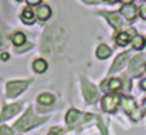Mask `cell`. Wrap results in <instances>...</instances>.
I'll list each match as a JSON object with an SVG mask.
<instances>
[{
    "label": "cell",
    "mask_w": 146,
    "mask_h": 135,
    "mask_svg": "<svg viewBox=\"0 0 146 135\" xmlns=\"http://www.w3.org/2000/svg\"><path fill=\"white\" fill-rule=\"evenodd\" d=\"M43 121H46V118H37V117H34L31 108H29V111L24 114V117L16 122L14 128L19 130V131H27V130L36 127L37 124H40V122H43Z\"/></svg>",
    "instance_id": "6da1fadb"
},
{
    "label": "cell",
    "mask_w": 146,
    "mask_h": 135,
    "mask_svg": "<svg viewBox=\"0 0 146 135\" xmlns=\"http://www.w3.org/2000/svg\"><path fill=\"white\" fill-rule=\"evenodd\" d=\"M121 104V97L118 94H108L102 98V108L106 112H115L118 105Z\"/></svg>",
    "instance_id": "7a4b0ae2"
},
{
    "label": "cell",
    "mask_w": 146,
    "mask_h": 135,
    "mask_svg": "<svg viewBox=\"0 0 146 135\" xmlns=\"http://www.w3.org/2000/svg\"><path fill=\"white\" fill-rule=\"evenodd\" d=\"M30 84V81H11L7 84V97H17L19 94H21L23 91L27 88V86Z\"/></svg>",
    "instance_id": "3957f363"
},
{
    "label": "cell",
    "mask_w": 146,
    "mask_h": 135,
    "mask_svg": "<svg viewBox=\"0 0 146 135\" xmlns=\"http://www.w3.org/2000/svg\"><path fill=\"white\" fill-rule=\"evenodd\" d=\"M82 92H84V97L88 102H95L98 98V92L95 90V87L88 83L85 78H82Z\"/></svg>",
    "instance_id": "277c9868"
},
{
    "label": "cell",
    "mask_w": 146,
    "mask_h": 135,
    "mask_svg": "<svg viewBox=\"0 0 146 135\" xmlns=\"http://www.w3.org/2000/svg\"><path fill=\"white\" fill-rule=\"evenodd\" d=\"M121 13H122V16H123L128 21H133L135 17H136V14H138V10H136V7H135L132 3H128V4H123V6H122Z\"/></svg>",
    "instance_id": "5b68a950"
},
{
    "label": "cell",
    "mask_w": 146,
    "mask_h": 135,
    "mask_svg": "<svg viewBox=\"0 0 146 135\" xmlns=\"http://www.w3.org/2000/svg\"><path fill=\"white\" fill-rule=\"evenodd\" d=\"M128 58H129V53H122V54H119V55L116 57V60L113 61V64H112L109 73L112 74V73H115V71H119L123 65H126V60H128Z\"/></svg>",
    "instance_id": "8992f818"
},
{
    "label": "cell",
    "mask_w": 146,
    "mask_h": 135,
    "mask_svg": "<svg viewBox=\"0 0 146 135\" xmlns=\"http://www.w3.org/2000/svg\"><path fill=\"white\" fill-rule=\"evenodd\" d=\"M20 108H21L20 104H11V105H7V107L3 110V112H1V120H9L10 117L16 115V114L20 111Z\"/></svg>",
    "instance_id": "52a82bcc"
},
{
    "label": "cell",
    "mask_w": 146,
    "mask_h": 135,
    "mask_svg": "<svg viewBox=\"0 0 146 135\" xmlns=\"http://www.w3.org/2000/svg\"><path fill=\"white\" fill-rule=\"evenodd\" d=\"M47 68H48V64H47L46 60H43V58H37V60H34V63H33V70H34L36 73L43 74V73L47 71Z\"/></svg>",
    "instance_id": "ba28073f"
},
{
    "label": "cell",
    "mask_w": 146,
    "mask_h": 135,
    "mask_svg": "<svg viewBox=\"0 0 146 135\" xmlns=\"http://www.w3.org/2000/svg\"><path fill=\"white\" fill-rule=\"evenodd\" d=\"M121 87H122V84H121V80H118V78L108 80V86L102 83V90H106V91H113L115 92V91L119 90Z\"/></svg>",
    "instance_id": "9c48e42d"
},
{
    "label": "cell",
    "mask_w": 146,
    "mask_h": 135,
    "mask_svg": "<svg viewBox=\"0 0 146 135\" xmlns=\"http://www.w3.org/2000/svg\"><path fill=\"white\" fill-rule=\"evenodd\" d=\"M21 20H23V23H26V24H33L34 20H36L34 11H33L30 7H26V9L23 10V13H21Z\"/></svg>",
    "instance_id": "30bf717a"
},
{
    "label": "cell",
    "mask_w": 146,
    "mask_h": 135,
    "mask_svg": "<svg viewBox=\"0 0 146 135\" xmlns=\"http://www.w3.org/2000/svg\"><path fill=\"white\" fill-rule=\"evenodd\" d=\"M104 14L108 17V20H109V23H111L112 27H115L116 30L121 29V26H122V20H121V17H119L118 14H115V13H104Z\"/></svg>",
    "instance_id": "8fae6325"
},
{
    "label": "cell",
    "mask_w": 146,
    "mask_h": 135,
    "mask_svg": "<svg viewBox=\"0 0 146 135\" xmlns=\"http://www.w3.org/2000/svg\"><path fill=\"white\" fill-rule=\"evenodd\" d=\"M36 16L40 19V20H47L50 16H51V9L48 6H40L37 10H36Z\"/></svg>",
    "instance_id": "7c38bea8"
},
{
    "label": "cell",
    "mask_w": 146,
    "mask_h": 135,
    "mask_svg": "<svg viewBox=\"0 0 146 135\" xmlns=\"http://www.w3.org/2000/svg\"><path fill=\"white\" fill-rule=\"evenodd\" d=\"M109 55H111V48H109L108 45L106 44L98 45V48H97V57L98 58L104 60V58H108Z\"/></svg>",
    "instance_id": "4fadbf2b"
},
{
    "label": "cell",
    "mask_w": 146,
    "mask_h": 135,
    "mask_svg": "<svg viewBox=\"0 0 146 135\" xmlns=\"http://www.w3.org/2000/svg\"><path fill=\"white\" fill-rule=\"evenodd\" d=\"M121 102H122V107H123L125 112H128V114H131V112L136 108L135 101H133V100H131V98H122V100H121Z\"/></svg>",
    "instance_id": "5bb4252c"
},
{
    "label": "cell",
    "mask_w": 146,
    "mask_h": 135,
    "mask_svg": "<svg viewBox=\"0 0 146 135\" xmlns=\"http://www.w3.org/2000/svg\"><path fill=\"white\" fill-rule=\"evenodd\" d=\"M143 61V55H139V57H135L131 63V71L133 74H138L139 73V68H141V64Z\"/></svg>",
    "instance_id": "9a60e30c"
},
{
    "label": "cell",
    "mask_w": 146,
    "mask_h": 135,
    "mask_svg": "<svg viewBox=\"0 0 146 135\" xmlns=\"http://www.w3.org/2000/svg\"><path fill=\"white\" fill-rule=\"evenodd\" d=\"M38 104H41V105H51L52 102H54V97L51 95V94H47V92H44V94H41V95H38Z\"/></svg>",
    "instance_id": "2e32d148"
},
{
    "label": "cell",
    "mask_w": 146,
    "mask_h": 135,
    "mask_svg": "<svg viewBox=\"0 0 146 135\" xmlns=\"http://www.w3.org/2000/svg\"><path fill=\"white\" fill-rule=\"evenodd\" d=\"M116 43L119 45H126L129 43V33L128 31H119L116 34Z\"/></svg>",
    "instance_id": "e0dca14e"
},
{
    "label": "cell",
    "mask_w": 146,
    "mask_h": 135,
    "mask_svg": "<svg viewBox=\"0 0 146 135\" xmlns=\"http://www.w3.org/2000/svg\"><path fill=\"white\" fill-rule=\"evenodd\" d=\"M11 41H13V44L14 45H21L26 43V36L23 34V33H20V31H17V33H14L13 36H11Z\"/></svg>",
    "instance_id": "ac0fdd59"
},
{
    "label": "cell",
    "mask_w": 146,
    "mask_h": 135,
    "mask_svg": "<svg viewBox=\"0 0 146 135\" xmlns=\"http://www.w3.org/2000/svg\"><path fill=\"white\" fill-rule=\"evenodd\" d=\"M145 39L142 37V36H135L133 37V40H132V47L135 48V50H142L143 47H145Z\"/></svg>",
    "instance_id": "d6986e66"
},
{
    "label": "cell",
    "mask_w": 146,
    "mask_h": 135,
    "mask_svg": "<svg viewBox=\"0 0 146 135\" xmlns=\"http://www.w3.org/2000/svg\"><path fill=\"white\" fill-rule=\"evenodd\" d=\"M78 118H80V112H78L77 110H70V111L67 112V115H65V121H67L68 124L75 122Z\"/></svg>",
    "instance_id": "ffe728a7"
},
{
    "label": "cell",
    "mask_w": 146,
    "mask_h": 135,
    "mask_svg": "<svg viewBox=\"0 0 146 135\" xmlns=\"http://www.w3.org/2000/svg\"><path fill=\"white\" fill-rule=\"evenodd\" d=\"M129 115H131V118H132L133 121H136V122H138V121H141V120L143 118V112H142L141 110H138V108H135Z\"/></svg>",
    "instance_id": "44dd1931"
},
{
    "label": "cell",
    "mask_w": 146,
    "mask_h": 135,
    "mask_svg": "<svg viewBox=\"0 0 146 135\" xmlns=\"http://www.w3.org/2000/svg\"><path fill=\"white\" fill-rule=\"evenodd\" d=\"M0 135H13V132L9 127L3 125V127H0Z\"/></svg>",
    "instance_id": "7402d4cb"
},
{
    "label": "cell",
    "mask_w": 146,
    "mask_h": 135,
    "mask_svg": "<svg viewBox=\"0 0 146 135\" xmlns=\"http://www.w3.org/2000/svg\"><path fill=\"white\" fill-rule=\"evenodd\" d=\"M139 14H141V17L146 20V4H143L142 7H141V10H139Z\"/></svg>",
    "instance_id": "603a6c76"
},
{
    "label": "cell",
    "mask_w": 146,
    "mask_h": 135,
    "mask_svg": "<svg viewBox=\"0 0 146 135\" xmlns=\"http://www.w3.org/2000/svg\"><path fill=\"white\" fill-rule=\"evenodd\" d=\"M27 3H29V4H40L41 0H27Z\"/></svg>",
    "instance_id": "cb8c5ba5"
},
{
    "label": "cell",
    "mask_w": 146,
    "mask_h": 135,
    "mask_svg": "<svg viewBox=\"0 0 146 135\" xmlns=\"http://www.w3.org/2000/svg\"><path fill=\"white\" fill-rule=\"evenodd\" d=\"M141 88L146 91V78H143V80L141 81Z\"/></svg>",
    "instance_id": "d4e9b609"
},
{
    "label": "cell",
    "mask_w": 146,
    "mask_h": 135,
    "mask_svg": "<svg viewBox=\"0 0 146 135\" xmlns=\"http://www.w3.org/2000/svg\"><path fill=\"white\" fill-rule=\"evenodd\" d=\"M0 58H1V60H4V61H6V60H9V54H7V53H3V54H1V55H0Z\"/></svg>",
    "instance_id": "484cf974"
},
{
    "label": "cell",
    "mask_w": 146,
    "mask_h": 135,
    "mask_svg": "<svg viewBox=\"0 0 146 135\" xmlns=\"http://www.w3.org/2000/svg\"><path fill=\"white\" fill-rule=\"evenodd\" d=\"M4 37H3V36H0V48H1V47H4Z\"/></svg>",
    "instance_id": "4316f807"
},
{
    "label": "cell",
    "mask_w": 146,
    "mask_h": 135,
    "mask_svg": "<svg viewBox=\"0 0 146 135\" xmlns=\"http://www.w3.org/2000/svg\"><path fill=\"white\" fill-rule=\"evenodd\" d=\"M30 47H31V44H27V45H26V47H24V50H27V48H30ZM21 50H23V48H17L16 51H17V53H20Z\"/></svg>",
    "instance_id": "83f0119b"
},
{
    "label": "cell",
    "mask_w": 146,
    "mask_h": 135,
    "mask_svg": "<svg viewBox=\"0 0 146 135\" xmlns=\"http://www.w3.org/2000/svg\"><path fill=\"white\" fill-rule=\"evenodd\" d=\"M55 131H57V130H52V131H51L48 135H58V134H55Z\"/></svg>",
    "instance_id": "f1b7e54d"
},
{
    "label": "cell",
    "mask_w": 146,
    "mask_h": 135,
    "mask_svg": "<svg viewBox=\"0 0 146 135\" xmlns=\"http://www.w3.org/2000/svg\"><path fill=\"white\" fill-rule=\"evenodd\" d=\"M84 1H87V3H95V0H84Z\"/></svg>",
    "instance_id": "f546056e"
},
{
    "label": "cell",
    "mask_w": 146,
    "mask_h": 135,
    "mask_svg": "<svg viewBox=\"0 0 146 135\" xmlns=\"http://www.w3.org/2000/svg\"><path fill=\"white\" fill-rule=\"evenodd\" d=\"M143 108L146 110V98H145V101H143Z\"/></svg>",
    "instance_id": "4dcf8cb0"
},
{
    "label": "cell",
    "mask_w": 146,
    "mask_h": 135,
    "mask_svg": "<svg viewBox=\"0 0 146 135\" xmlns=\"http://www.w3.org/2000/svg\"><path fill=\"white\" fill-rule=\"evenodd\" d=\"M111 3H116V1H119V0H109Z\"/></svg>",
    "instance_id": "1f68e13d"
},
{
    "label": "cell",
    "mask_w": 146,
    "mask_h": 135,
    "mask_svg": "<svg viewBox=\"0 0 146 135\" xmlns=\"http://www.w3.org/2000/svg\"><path fill=\"white\" fill-rule=\"evenodd\" d=\"M125 1H126V4H128V3H131V0H125Z\"/></svg>",
    "instance_id": "d6a6232c"
},
{
    "label": "cell",
    "mask_w": 146,
    "mask_h": 135,
    "mask_svg": "<svg viewBox=\"0 0 146 135\" xmlns=\"http://www.w3.org/2000/svg\"><path fill=\"white\" fill-rule=\"evenodd\" d=\"M17 1H21V0H17Z\"/></svg>",
    "instance_id": "836d02e7"
}]
</instances>
